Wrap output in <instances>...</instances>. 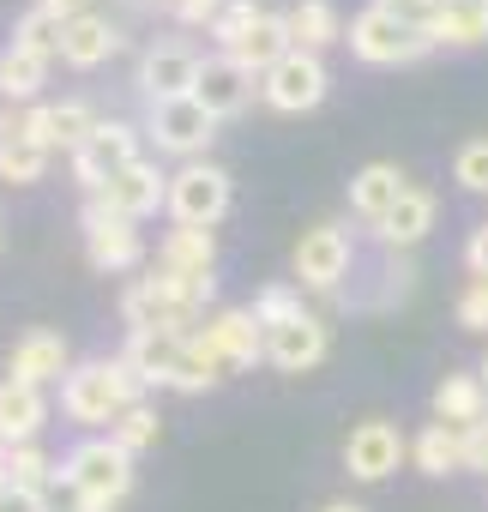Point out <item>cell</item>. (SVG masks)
<instances>
[{"label":"cell","mask_w":488,"mask_h":512,"mask_svg":"<svg viewBox=\"0 0 488 512\" xmlns=\"http://www.w3.org/2000/svg\"><path fill=\"white\" fill-rule=\"evenodd\" d=\"M145 386L133 380V368L115 356V362H79V368H67V380H61V410L79 422V428H115L133 404H145L139 398Z\"/></svg>","instance_id":"3"},{"label":"cell","mask_w":488,"mask_h":512,"mask_svg":"<svg viewBox=\"0 0 488 512\" xmlns=\"http://www.w3.org/2000/svg\"><path fill=\"white\" fill-rule=\"evenodd\" d=\"M211 290L217 284H187V278L151 272V278H133L121 290V320H127V332H181V338H193Z\"/></svg>","instance_id":"2"},{"label":"cell","mask_w":488,"mask_h":512,"mask_svg":"<svg viewBox=\"0 0 488 512\" xmlns=\"http://www.w3.org/2000/svg\"><path fill=\"white\" fill-rule=\"evenodd\" d=\"M79 223H85V253H91V266H97L103 278H121V272H133V266L145 260V241H139L133 217L109 211V205H103L97 193L85 199Z\"/></svg>","instance_id":"6"},{"label":"cell","mask_w":488,"mask_h":512,"mask_svg":"<svg viewBox=\"0 0 488 512\" xmlns=\"http://www.w3.org/2000/svg\"><path fill=\"white\" fill-rule=\"evenodd\" d=\"M404 452H410L404 434L374 416V422H356V428H350V440H344V470H350L356 482H386V476L404 464Z\"/></svg>","instance_id":"12"},{"label":"cell","mask_w":488,"mask_h":512,"mask_svg":"<svg viewBox=\"0 0 488 512\" xmlns=\"http://www.w3.org/2000/svg\"><path fill=\"white\" fill-rule=\"evenodd\" d=\"M266 19V7H254V0H223V13H217V25H211V37L223 43V55L241 43V37H248L254 25Z\"/></svg>","instance_id":"37"},{"label":"cell","mask_w":488,"mask_h":512,"mask_svg":"<svg viewBox=\"0 0 488 512\" xmlns=\"http://www.w3.org/2000/svg\"><path fill=\"white\" fill-rule=\"evenodd\" d=\"M43 85H49V55L19 49V43L0 49V97H7V103H31Z\"/></svg>","instance_id":"31"},{"label":"cell","mask_w":488,"mask_h":512,"mask_svg":"<svg viewBox=\"0 0 488 512\" xmlns=\"http://www.w3.org/2000/svg\"><path fill=\"white\" fill-rule=\"evenodd\" d=\"M254 79H260V73H248L235 55H205V61H199V85H193V97L223 121V115H241V109L254 103V91H260Z\"/></svg>","instance_id":"15"},{"label":"cell","mask_w":488,"mask_h":512,"mask_svg":"<svg viewBox=\"0 0 488 512\" xmlns=\"http://www.w3.org/2000/svg\"><path fill=\"white\" fill-rule=\"evenodd\" d=\"M25 121H31V133H37L49 151H67V157L103 127L85 103H37V109H25Z\"/></svg>","instance_id":"20"},{"label":"cell","mask_w":488,"mask_h":512,"mask_svg":"<svg viewBox=\"0 0 488 512\" xmlns=\"http://www.w3.org/2000/svg\"><path fill=\"white\" fill-rule=\"evenodd\" d=\"M181 350H187V338H181V332H127L121 362L133 368V380H139V386H175Z\"/></svg>","instance_id":"17"},{"label":"cell","mask_w":488,"mask_h":512,"mask_svg":"<svg viewBox=\"0 0 488 512\" xmlns=\"http://www.w3.org/2000/svg\"><path fill=\"white\" fill-rule=\"evenodd\" d=\"M308 308H302V284H266L260 296H254V320L272 332V326H290V320H302Z\"/></svg>","instance_id":"34"},{"label":"cell","mask_w":488,"mask_h":512,"mask_svg":"<svg viewBox=\"0 0 488 512\" xmlns=\"http://www.w3.org/2000/svg\"><path fill=\"white\" fill-rule=\"evenodd\" d=\"M464 470L488 476V422H476V428L464 434Z\"/></svg>","instance_id":"41"},{"label":"cell","mask_w":488,"mask_h":512,"mask_svg":"<svg viewBox=\"0 0 488 512\" xmlns=\"http://www.w3.org/2000/svg\"><path fill=\"white\" fill-rule=\"evenodd\" d=\"M320 512H368V506H356V500H326Z\"/></svg>","instance_id":"45"},{"label":"cell","mask_w":488,"mask_h":512,"mask_svg":"<svg viewBox=\"0 0 488 512\" xmlns=\"http://www.w3.org/2000/svg\"><path fill=\"white\" fill-rule=\"evenodd\" d=\"M0 488H7V446H0Z\"/></svg>","instance_id":"46"},{"label":"cell","mask_w":488,"mask_h":512,"mask_svg":"<svg viewBox=\"0 0 488 512\" xmlns=\"http://www.w3.org/2000/svg\"><path fill=\"white\" fill-rule=\"evenodd\" d=\"M458 326L464 332H488V278H470L458 290Z\"/></svg>","instance_id":"39"},{"label":"cell","mask_w":488,"mask_h":512,"mask_svg":"<svg viewBox=\"0 0 488 512\" xmlns=\"http://www.w3.org/2000/svg\"><path fill=\"white\" fill-rule=\"evenodd\" d=\"M61 31H67V19H55L49 7H31L25 19H19V31H13V43L19 49H37V55H61Z\"/></svg>","instance_id":"33"},{"label":"cell","mask_w":488,"mask_h":512,"mask_svg":"<svg viewBox=\"0 0 488 512\" xmlns=\"http://www.w3.org/2000/svg\"><path fill=\"white\" fill-rule=\"evenodd\" d=\"M157 272L187 278V284H217V241L211 229H169L157 247Z\"/></svg>","instance_id":"18"},{"label":"cell","mask_w":488,"mask_h":512,"mask_svg":"<svg viewBox=\"0 0 488 512\" xmlns=\"http://www.w3.org/2000/svg\"><path fill=\"white\" fill-rule=\"evenodd\" d=\"M404 175H398V163H362L356 175H350V211L356 217H368V223H380L398 199H404Z\"/></svg>","instance_id":"24"},{"label":"cell","mask_w":488,"mask_h":512,"mask_svg":"<svg viewBox=\"0 0 488 512\" xmlns=\"http://www.w3.org/2000/svg\"><path fill=\"white\" fill-rule=\"evenodd\" d=\"M326 61L320 55H308V49H290L272 73H260V97L272 103V109H284V115H302V109H320L326 103Z\"/></svg>","instance_id":"9"},{"label":"cell","mask_w":488,"mask_h":512,"mask_svg":"<svg viewBox=\"0 0 488 512\" xmlns=\"http://www.w3.org/2000/svg\"><path fill=\"white\" fill-rule=\"evenodd\" d=\"M199 85V55L181 49V43H151L139 55V91L151 103H175V97H193Z\"/></svg>","instance_id":"13"},{"label":"cell","mask_w":488,"mask_h":512,"mask_svg":"<svg viewBox=\"0 0 488 512\" xmlns=\"http://www.w3.org/2000/svg\"><path fill=\"white\" fill-rule=\"evenodd\" d=\"M0 512H49V500L43 494H31V488H0Z\"/></svg>","instance_id":"43"},{"label":"cell","mask_w":488,"mask_h":512,"mask_svg":"<svg viewBox=\"0 0 488 512\" xmlns=\"http://www.w3.org/2000/svg\"><path fill=\"white\" fill-rule=\"evenodd\" d=\"M193 338L211 350V362H217L223 374L266 362V326L254 320V308H223V314H211V320H205Z\"/></svg>","instance_id":"8"},{"label":"cell","mask_w":488,"mask_h":512,"mask_svg":"<svg viewBox=\"0 0 488 512\" xmlns=\"http://www.w3.org/2000/svg\"><path fill=\"white\" fill-rule=\"evenodd\" d=\"M452 181L464 193H488V139H464L452 157Z\"/></svg>","instance_id":"38"},{"label":"cell","mask_w":488,"mask_h":512,"mask_svg":"<svg viewBox=\"0 0 488 512\" xmlns=\"http://www.w3.org/2000/svg\"><path fill=\"white\" fill-rule=\"evenodd\" d=\"M350 278V229L344 223H314L296 241V284L302 290H338Z\"/></svg>","instance_id":"11"},{"label":"cell","mask_w":488,"mask_h":512,"mask_svg":"<svg viewBox=\"0 0 488 512\" xmlns=\"http://www.w3.org/2000/svg\"><path fill=\"white\" fill-rule=\"evenodd\" d=\"M482 386H488V356H482Z\"/></svg>","instance_id":"48"},{"label":"cell","mask_w":488,"mask_h":512,"mask_svg":"<svg viewBox=\"0 0 488 512\" xmlns=\"http://www.w3.org/2000/svg\"><path fill=\"white\" fill-rule=\"evenodd\" d=\"M157 7H169V13H175V7H181V0H157Z\"/></svg>","instance_id":"47"},{"label":"cell","mask_w":488,"mask_h":512,"mask_svg":"<svg viewBox=\"0 0 488 512\" xmlns=\"http://www.w3.org/2000/svg\"><path fill=\"white\" fill-rule=\"evenodd\" d=\"M37 7H49L55 19H79V13H91V0H37Z\"/></svg>","instance_id":"44"},{"label":"cell","mask_w":488,"mask_h":512,"mask_svg":"<svg viewBox=\"0 0 488 512\" xmlns=\"http://www.w3.org/2000/svg\"><path fill=\"white\" fill-rule=\"evenodd\" d=\"M67 374V338L49 332V326H31L19 344H13V380H31V386H49Z\"/></svg>","instance_id":"23"},{"label":"cell","mask_w":488,"mask_h":512,"mask_svg":"<svg viewBox=\"0 0 488 512\" xmlns=\"http://www.w3.org/2000/svg\"><path fill=\"white\" fill-rule=\"evenodd\" d=\"M428 37L452 43V49H476V43H488V7H482V0H440Z\"/></svg>","instance_id":"29"},{"label":"cell","mask_w":488,"mask_h":512,"mask_svg":"<svg viewBox=\"0 0 488 512\" xmlns=\"http://www.w3.org/2000/svg\"><path fill=\"white\" fill-rule=\"evenodd\" d=\"M326 350H332V332H326L320 314H302V320L266 332V362H272L278 374H308V368L326 362Z\"/></svg>","instance_id":"14"},{"label":"cell","mask_w":488,"mask_h":512,"mask_svg":"<svg viewBox=\"0 0 488 512\" xmlns=\"http://www.w3.org/2000/svg\"><path fill=\"white\" fill-rule=\"evenodd\" d=\"M464 434H470V428L428 422V428L410 440V458H416V470H422V476H452V470H464Z\"/></svg>","instance_id":"27"},{"label":"cell","mask_w":488,"mask_h":512,"mask_svg":"<svg viewBox=\"0 0 488 512\" xmlns=\"http://www.w3.org/2000/svg\"><path fill=\"white\" fill-rule=\"evenodd\" d=\"M7 482H13V488H31V494H43V488L55 482V464L43 458V446H37V440L7 446Z\"/></svg>","instance_id":"32"},{"label":"cell","mask_w":488,"mask_h":512,"mask_svg":"<svg viewBox=\"0 0 488 512\" xmlns=\"http://www.w3.org/2000/svg\"><path fill=\"white\" fill-rule=\"evenodd\" d=\"M43 169H49V145L31 133V121L0 115V181L31 187V181H43Z\"/></svg>","instance_id":"19"},{"label":"cell","mask_w":488,"mask_h":512,"mask_svg":"<svg viewBox=\"0 0 488 512\" xmlns=\"http://www.w3.org/2000/svg\"><path fill=\"white\" fill-rule=\"evenodd\" d=\"M344 43H350V55L368 61V67H404V61H422V55L434 49V37H428L422 25H404V19H392V13H380V7L356 13L350 31H344Z\"/></svg>","instance_id":"4"},{"label":"cell","mask_w":488,"mask_h":512,"mask_svg":"<svg viewBox=\"0 0 488 512\" xmlns=\"http://www.w3.org/2000/svg\"><path fill=\"white\" fill-rule=\"evenodd\" d=\"M374 229H380V241H386V247H398V253H404V247H416V241L434 229V193H428V187H404V199H398Z\"/></svg>","instance_id":"26"},{"label":"cell","mask_w":488,"mask_h":512,"mask_svg":"<svg viewBox=\"0 0 488 512\" xmlns=\"http://www.w3.org/2000/svg\"><path fill=\"white\" fill-rule=\"evenodd\" d=\"M109 434H115V440H121V446H127V452L139 458V452H151V446H157L163 422H157V410H151V404H133V410H127V416H121V422H115Z\"/></svg>","instance_id":"36"},{"label":"cell","mask_w":488,"mask_h":512,"mask_svg":"<svg viewBox=\"0 0 488 512\" xmlns=\"http://www.w3.org/2000/svg\"><path fill=\"white\" fill-rule=\"evenodd\" d=\"M284 19H290V43L308 49V55H320V49H332L344 37V19H338L332 0H296Z\"/></svg>","instance_id":"30"},{"label":"cell","mask_w":488,"mask_h":512,"mask_svg":"<svg viewBox=\"0 0 488 512\" xmlns=\"http://www.w3.org/2000/svg\"><path fill=\"white\" fill-rule=\"evenodd\" d=\"M290 49H296V43H290V19H284V13H266L248 37H241V43L229 49V55H235L241 67H248V73H272Z\"/></svg>","instance_id":"28"},{"label":"cell","mask_w":488,"mask_h":512,"mask_svg":"<svg viewBox=\"0 0 488 512\" xmlns=\"http://www.w3.org/2000/svg\"><path fill=\"white\" fill-rule=\"evenodd\" d=\"M55 482L73 494V512H115L133 488V452L103 434V440H79L61 464H55Z\"/></svg>","instance_id":"1"},{"label":"cell","mask_w":488,"mask_h":512,"mask_svg":"<svg viewBox=\"0 0 488 512\" xmlns=\"http://www.w3.org/2000/svg\"><path fill=\"white\" fill-rule=\"evenodd\" d=\"M115 49H121V31H115L103 13H79V19H67V31H61V61L79 67V73L103 67Z\"/></svg>","instance_id":"21"},{"label":"cell","mask_w":488,"mask_h":512,"mask_svg":"<svg viewBox=\"0 0 488 512\" xmlns=\"http://www.w3.org/2000/svg\"><path fill=\"white\" fill-rule=\"evenodd\" d=\"M0 446H7V440H0Z\"/></svg>","instance_id":"50"},{"label":"cell","mask_w":488,"mask_h":512,"mask_svg":"<svg viewBox=\"0 0 488 512\" xmlns=\"http://www.w3.org/2000/svg\"><path fill=\"white\" fill-rule=\"evenodd\" d=\"M380 13H392V19H404V25H434V13H440V0H374Z\"/></svg>","instance_id":"40"},{"label":"cell","mask_w":488,"mask_h":512,"mask_svg":"<svg viewBox=\"0 0 488 512\" xmlns=\"http://www.w3.org/2000/svg\"><path fill=\"white\" fill-rule=\"evenodd\" d=\"M151 145L181 157V163H199L217 139V115L199 103V97H175V103H151Z\"/></svg>","instance_id":"7"},{"label":"cell","mask_w":488,"mask_h":512,"mask_svg":"<svg viewBox=\"0 0 488 512\" xmlns=\"http://www.w3.org/2000/svg\"><path fill=\"white\" fill-rule=\"evenodd\" d=\"M97 199H103L109 211H121V217H133V223H139V217H151V211H169V175H163L157 163H145V157H139V163H133V169H121Z\"/></svg>","instance_id":"16"},{"label":"cell","mask_w":488,"mask_h":512,"mask_svg":"<svg viewBox=\"0 0 488 512\" xmlns=\"http://www.w3.org/2000/svg\"><path fill=\"white\" fill-rule=\"evenodd\" d=\"M434 422H452V428L488 422V386H482V374H446L434 386Z\"/></svg>","instance_id":"25"},{"label":"cell","mask_w":488,"mask_h":512,"mask_svg":"<svg viewBox=\"0 0 488 512\" xmlns=\"http://www.w3.org/2000/svg\"><path fill=\"white\" fill-rule=\"evenodd\" d=\"M464 266H470V278H488V223L470 229V241H464Z\"/></svg>","instance_id":"42"},{"label":"cell","mask_w":488,"mask_h":512,"mask_svg":"<svg viewBox=\"0 0 488 512\" xmlns=\"http://www.w3.org/2000/svg\"><path fill=\"white\" fill-rule=\"evenodd\" d=\"M139 163V133L127 127V121H103L79 151H73V181L85 187V193H103L121 169H133Z\"/></svg>","instance_id":"10"},{"label":"cell","mask_w":488,"mask_h":512,"mask_svg":"<svg viewBox=\"0 0 488 512\" xmlns=\"http://www.w3.org/2000/svg\"><path fill=\"white\" fill-rule=\"evenodd\" d=\"M482 7H488V0H482Z\"/></svg>","instance_id":"49"},{"label":"cell","mask_w":488,"mask_h":512,"mask_svg":"<svg viewBox=\"0 0 488 512\" xmlns=\"http://www.w3.org/2000/svg\"><path fill=\"white\" fill-rule=\"evenodd\" d=\"M43 416H49V404H43V386H31V380H0V440L7 446H25V440H37V428H43Z\"/></svg>","instance_id":"22"},{"label":"cell","mask_w":488,"mask_h":512,"mask_svg":"<svg viewBox=\"0 0 488 512\" xmlns=\"http://www.w3.org/2000/svg\"><path fill=\"white\" fill-rule=\"evenodd\" d=\"M223 380V368L211 362V350L199 344V338H187V350H181V368H175V392H211Z\"/></svg>","instance_id":"35"},{"label":"cell","mask_w":488,"mask_h":512,"mask_svg":"<svg viewBox=\"0 0 488 512\" xmlns=\"http://www.w3.org/2000/svg\"><path fill=\"white\" fill-rule=\"evenodd\" d=\"M229 199H235L229 169H217L205 157L199 163H181L169 175V217H175V229H211L229 211Z\"/></svg>","instance_id":"5"}]
</instances>
